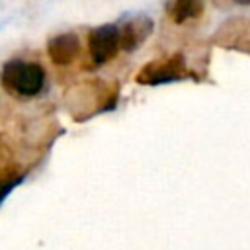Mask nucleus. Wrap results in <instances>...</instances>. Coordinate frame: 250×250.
<instances>
[{
    "label": "nucleus",
    "mask_w": 250,
    "mask_h": 250,
    "mask_svg": "<svg viewBox=\"0 0 250 250\" xmlns=\"http://www.w3.org/2000/svg\"><path fill=\"white\" fill-rule=\"evenodd\" d=\"M0 80L6 90H10L20 98H35L43 92L47 84V74L39 62L10 59L2 66Z\"/></svg>",
    "instance_id": "f257e3e1"
},
{
    "label": "nucleus",
    "mask_w": 250,
    "mask_h": 250,
    "mask_svg": "<svg viewBox=\"0 0 250 250\" xmlns=\"http://www.w3.org/2000/svg\"><path fill=\"white\" fill-rule=\"evenodd\" d=\"M119 49V27L115 23H104L90 31L88 35V51L94 64H105L115 57Z\"/></svg>",
    "instance_id": "f03ea898"
},
{
    "label": "nucleus",
    "mask_w": 250,
    "mask_h": 250,
    "mask_svg": "<svg viewBox=\"0 0 250 250\" xmlns=\"http://www.w3.org/2000/svg\"><path fill=\"white\" fill-rule=\"evenodd\" d=\"M186 74V64L184 59L180 55L164 59V61H154L150 64H146L139 74H137V82L141 84H164V82H176Z\"/></svg>",
    "instance_id": "7ed1b4c3"
},
{
    "label": "nucleus",
    "mask_w": 250,
    "mask_h": 250,
    "mask_svg": "<svg viewBox=\"0 0 250 250\" xmlns=\"http://www.w3.org/2000/svg\"><path fill=\"white\" fill-rule=\"evenodd\" d=\"M47 55L57 66H68L80 55V39L76 33L66 31L47 41Z\"/></svg>",
    "instance_id": "20e7f679"
},
{
    "label": "nucleus",
    "mask_w": 250,
    "mask_h": 250,
    "mask_svg": "<svg viewBox=\"0 0 250 250\" xmlns=\"http://www.w3.org/2000/svg\"><path fill=\"white\" fill-rule=\"evenodd\" d=\"M152 31V21L148 18H137L127 21L121 29H119V47L123 51H135Z\"/></svg>",
    "instance_id": "39448f33"
},
{
    "label": "nucleus",
    "mask_w": 250,
    "mask_h": 250,
    "mask_svg": "<svg viewBox=\"0 0 250 250\" xmlns=\"http://www.w3.org/2000/svg\"><path fill=\"white\" fill-rule=\"evenodd\" d=\"M205 0H172L168 4V16L176 23H184L189 20H195L203 14Z\"/></svg>",
    "instance_id": "423d86ee"
},
{
    "label": "nucleus",
    "mask_w": 250,
    "mask_h": 250,
    "mask_svg": "<svg viewBox=\"0 0 250 250\" xmlns=\"http://www.w3.org/2000/svg\"><path fill=\"white\" fill-rule=\"evenodd\" d=\"M23 178H25V176L14 174V172H10V170H2V172H0V207H2V203L6 201V197L23 182Z\"/></svg>",
    "instance_id": "0eeeda50"
},
{
    "label": "nucleus",
    "mask_w": 250,
    "mask_h": 250,
    "mask_svg": "<svg viewBox=\"0 0 250 250\" xmlns=\"http://www.w3.org/2000/svg\"><path fill=\"white\" fill-rule=\"evenodd\" d=\"M236 4H242V6H250V0H234Z\"/></svg>",
    "instance_id": "6e6552de"
}]
</instances>
